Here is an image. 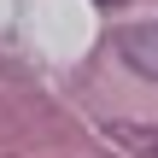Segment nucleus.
<instances>
[{
    "label": "nucleus",
    "instance_id": "nucleus-1",
    "mask_svg": "<svg viewBox=\"0 0 158 158\" xmlns=\"http://www.w3.org/2000/svg\"><path fill=\"white\" fill-rule=\"evenodd\" d=\"M117 53H123V64H129L135 76L158 82V23H129V29H117Z\"/></svg>",
    "mask_w": 158,
    "mask_h": 158
},
{
    "label": "nucleus",
    "instance_id": "nucleus-2",
    "mask_svg": "<svg viewBox=\"0 0 158 158\" xmlns=\"http://www.w3.org/2000/svg\"><path fill=\"white\" fill-rule=\"evenodd\" d=\"M123 141H129L141 158H158V129H123Z\"/></svg>",
    "mask_w": 158,
    "mask_h": 158
},
{
    "label": "nucleus",
    "instance_id": "nucleus-3",
    "mask_svg": "<svg viewBox=\"0 0 158 158\" xmlns=\"http://www.w3.org/2000/svg\"><path fill=\"white\" fill-rule=\"evenodd\" d=\"M100 6H117V0H100Z\"/></svg>",
    "mask_w": 158,
    "mask_h": 158
}]
</instances>
